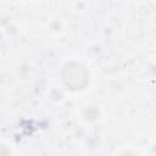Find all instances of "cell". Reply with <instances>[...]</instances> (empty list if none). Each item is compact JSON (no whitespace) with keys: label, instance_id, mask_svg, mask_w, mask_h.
<instances>
[{"label":"cell","instance_id":"6da1fadb","mask_svg":"<svg viewBox=\"0 0 156 156\" xmlns=\"http://www.w3.org/2000/svg\"><path fill=\"white\" fill-rule=\"evenodd\" d=\"M63 82L71 89H82L88 83V74L85 69L78 63H68L63 68Z\"/></svg>","mask_w":156,"mask_h":156}]
</instances>
